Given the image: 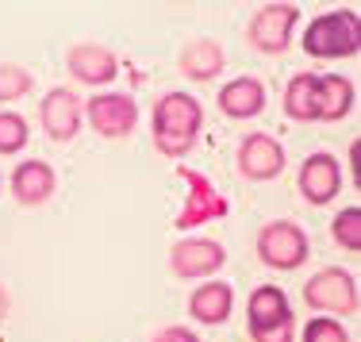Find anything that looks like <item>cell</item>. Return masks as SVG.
Wrapping results in <instances>:
<instances>
[{
	"mask_svg": "<svg viewBox=\"0 0 361 342\" xmlns=\"http://www.w3.org/2000/svg\"><path fill=\"white\" fill-rule=\"evenodd\" d=\"M177 173H180V181L188 185V200H185V208H180V216H177V227L180 231L200 227V224H208V219H223V216H227V208H231L227 196H223L216 185L200 173V169L177 166Z\"/></svg>",
	"mask_w": 361,
	"mask_h": 342,
	"instance_id": "obj_6",
	"label": "cell"
},
{
	"mask_svg": "<svg viewBox=\"0 0 361 342\" xmlns=\"http://www.w3.org/2000/svg\"><path fill=\"white\" fill-rule=\"evenodd\" d=\"M42 127H47L50 139L58 142H70L81 127V104L70 89H50L42 97Z\"/></svg>",
	"mask_w": 361,
	"mask_h": 342,
	"instance_id": "obj_13",
	"label": "cell"
},
{
	"mask_svg": "<svg viewBox=\"0 0 361 342\" xmlns=\"http://www.w3.org/2000/svg\"><path fill=\"white\" fill-rule=\"evenodd\" d=\"M304 50L312 58H350L361 50V31H357V12H326L312 20L304 31Z\"/></svg>",
	"mask_w": 361,
	"mask_h": 342,
	"instance_id": "obj_2",
	"label": "cell"
},
{
	"mask_svg": "<svg viewBox=\"0 0 361 342\" xmlns=\"http://www.w3.org/2000/svg\"><path fill=\"white\" fill-rule=\"evenodd\" d=\"M300 193H304L307 204H331L342 189V169H338V158L331 154H312V158L300 166V177H296Z\"/></svg>",
	"mask_w": 361,
	"mask_h": 342,
	"instance_id": "obj_11",
	"label": "cell"
},
{
	"mask_svg": "<svg viewBox=\"0 0 361 342\" xmlns=\"http://www.w3.org/2000/svg\"><path fill=\"white\" fill-rule=\"evenodd\" d=\"M331 238L350 254H361V208H346L331 219Z\"/></svg>",
	"mask_w": 361,
	"mask_h": 342,
	"instance_id": "obj_20",
	"label": "cell"
},
{
	"mask_svg": "<svg viewBox=\"0 0 361 342\" xmlns=\"http://www.w3.org/2000/svg\"><path fill=\"white\" fill-rule=\"evenodd\" d=\"M223 262H227V250L216 238H180V243L169 246V269L185 281L212 277V273L223 269Z\"/></svg>",
	"mask_w": 361,
	"mask_h": 342,
	"instance_id": "obj_8",
	"label": "cell"
},
{
	"mask_svg": "<svg viewBox=\"0 0 361 342\" xmlns=\"http://www.w3.org/2000/svg\"><path fill=\"white\" fill-rule=\"evenodd\" d=\"M27 147V123L16 112H0V154H16Z\"/></svg>",
	"mask_w": 361,
	"mask_h": 342,
	"instance_id": "obj_22",
	"label": "cell"
},
{
	"mask_svg": "<svg viewBox=\"0 0 361 342\" xmlns=\"http://www.w3.org/2000/svg\"><path fill=\"white\" fill-rule=\"evenodd\" d=\"M66 66H70V73L85 85H108L111 77L119 73L116 54H111L108 47H97V42H77L70 54H66Z\"/></svg>",
	"mask_w": 361,
	"mask_h": 342,
	"instance_id": "obj_12",
	"label": "cell"
},
{
	"mask_svg": "<svg viewBox=\"0 0 361 342\" xmlns=\"http://www.w3.org/2000/svg\"><path fill=\"white\" fill-rule=\"evenodd\" d=\"M231 304H235V293H231L227 281H208L192 293L188 300V315L196 323H208V327H219L223 319L231 315Z\"/></svg>",
	"mask_w": 361,
	"mask_h": 342,
	"instance_id": "obj_16",
	"label": "cell"
},
{
	"mask_svg": "<svg viewBox=\"0 0 361 342\" xmlns=\"http://www.w3.org/2000/svg\"><path fill=\"white\" fill-rule=\"evenodd\" d=\"M296 20H300V8L296 4H265V8H257V12H254L246 39H250L257 50H265V54H285L288 42H292V28H296Z\"/></svg>",
	"mask_w": 361,
	"mask_h": 342,
	"instance_id": "obj_7",
	"label": "cell"
},
{
	"mask_svg": "<svg viewBox=\"0 0 361 342\" xmlns=\"http://www.w3.org/2000/svg\"><path fill=\"white\" fill-rule=\"evenodd\" d=\"M58 181H54V169L47 166V161H20L12 173V193L20 204H27V208H39V204H47L50 196H54Z\"/></svg>",
	"mask_w": 361,
	"mask_h": 342,
	"instance_id": "obj_14",
	"label": "cell"
},
{
	"mask_svg": "<svg viewBox=\"0 0 361 342\" xmlns=\"http://www.w3.org/2000/svg\"><path fill=\"white\" fill-rule=\"evenodd\" d=\"M285 169V147L273 135H246L238 142V173L246 181H273Z\"/></svg>",
	"mask_w": 361,
	"mask_h": 342,
	"instance_id": "obj_9",
	"label": "cell"
},
{
	"mask_svg": "<svg viewBox=\"0 0 361 342\" xmlns=\"http://www.w3.org/2000/svg\"><path fill=\"white\" fill-rule=\"evenodd\" d=\"M89 123L97 127L104 139H123L139 123V104L127 92H104V97L89 100Z\"/></svg>",
	"mask_w": 361,
	"mask_h": 342,
	"instance_id": "obj_10",
	"label": "cell"
},
{
	"mask_svg": "<svg viewBox=\"0 0 361 342\" xmlns=\"http://www.w3.org/2000/svg\"><path fill=\"white\" fill-rule=\"evenodd\" d=\"M154 342H200V338H196L188 327H166V331H161V335L154 338Z\"/></svg>",
	"mask_w": 361,
	"mask_h": 342,
	"instance_id": "obj_24",
	"label": "cell"
},
{
	"mask_svg": "<svg viewBox=\"0 0 361 342\" xmlns=\"http://www.w3.org/2000/svg\"><path fill=\"white\" fill-rule=\"evenodd\" d=\"M257 258L269 269H300L307 262V235L288 219H273L257 231Z\"/></svg>",
	"mask_w": 361,
	"mask_h": 342,
	"instance_id": "obj_4",
	"label": "cell"
},
{
	"mask_svg": "<svg viewBox=\"0 0 361 342\" xmlns=\"http://www.w3.org/2000/svg\"><path fill=\"white\" fill-rule=\"evenodd\" d=\"M223 70V47L216 39H192L180 50V73H188L192 81H212Z\"/></svg>",
	"mask_w": 361,
	"mask_h": 342,
	"instance_id": "obj_17",
	"label": "cell"
},
{
	"mask_svg": "<svg viewBox=\"0 0 361 342\" xmlns=\"http://www.w3.org/2000/svg\"><path fill=\"white\" fill-rule=\"evenodd\" d=\"M204 127V108L188 92H166L154 108V147L166 158H180L192 150Z\"/></svg>",
	"mask_w": 361,
	"mask_h": 342,
	"instance_id": "obj_1",
	"label": "cell"
},
{
	"mask_svg": "<svg viewBox=\"0 0 361 342\" xmlns=\"http://www.w3.org/2000/svg\"><path fill=\"white\" fill-rule=\"evenodd\" d=\"M246 327L254 342H292V307L288 296L277 285H262L250 293L246 307Z\"/></svg>",
	"mask_w": 361,
	"mask_h": 342,
	"instance_id": "obj_3",
	"label": "cell"
},
{
	"mask_svg": "<svg viewBox=\"0 0 361 342\" xmlns=\"http://www.w3.org/2000/svg\"><path fill=\"white\" fill-rule=\"evenodd\" d=\"M219 108L231 119H254L265 108V85L257 77H235L219 89Z\"/></svg>",
	"mask_w": 361,
	"mask_h": 342,
	"instance_id": "obj_15",
	"label": "cell"
},
{
	"mask_svg": "<svg viewBox=\"0 0 361 342\" xmlns=\"http://www.w3.org/2000/svg\"><path fill=\"white\" fill-rule=\"evenodd\" d=\"M304 300L315 312H334V315H354L357 312V281L354 273L326 266L304 285Z\"/></svg>",
	"mask_w": 361,
	"mask_h": 342,
	"instance_id": "obj_5",
	"label": "cell"
},
{
	"mask_svg": "<svg viewBox=\"0 0 361 342\" xmlns=\"http://www.w3.org/2000/svg\"><path fill=\"white\" fill-rule=\"evenodd\" d=\"M354 108V81L338 73L319 77V119H342Z\"/></svg>",
	"mask_w": 361,
	"mask_h": 342,
	"instance_id": "obj_19",
	"label": "cell"
},
{
	"mask_svg": "<svg viewBox=\"0 0 361 342\" xmlns=\"http://www.w3.org/2000/svg\"><path fill=\"white\" fill-rule=\"evenodd\" d=\"M304 342H350V335L342 331L338 319L319 315V319H312V323L304 327Z\"/></svg>",
	"mask_w": 361,
	"mask_h": 342,
	"instance_id": "obj_23",
	"label": "cell"
},
{
	"mask_svg": "<svg viewBox=\"0 0 361 342\" xmlns=\"http://www.w3.org/2000/svg\"><path fill=\"white\" fill-rule=\"evenodd\" d=\"M31 85H35V81H31V73L23 70V66L4 62V66H0V104L27 97V92H31Z\"/></svg>",
	"mask_w": 361,
	"mask_h": 342,
	"instance_id": "obj_21",
	"label": "cell"
},
{
	"mask_svg": "<svg viewBox=\"0 0 361 342\" xmlns=\"http://www.w3.org/2000/svg\"><path fill=\"white\" fill-rule=\"evenodd\" d=\"M285 112L292 119H319V77L315 73H296L285 89Z\"/></svg>",
	"mask_w": 361,
	"mask_h": 342,
	"instance_id": "obj_18",
	"label": "cell"
},
{
	"mask_svg": "<svg viewBox=\"0 0 361 342\" xmlns=\"http://www.w3.org/2000/svg\"><path fill=\"white\" fill-rule=\"evenodd\" d=\"M8 307H12V300H8V293H4V288H0V319H4V315H8Z\"/></svg>",
	"mask_w": 361,
	"mask_h": 342,
	"instance_id": "obj_25",
	"label": "cell"
}]
</instances>
